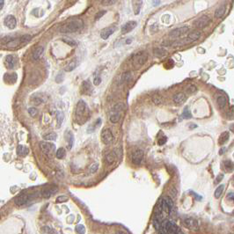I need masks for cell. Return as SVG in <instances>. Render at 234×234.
I'll return each instance as SVG.
<instances>
[{
  "mask_svg": "<svg viewBox=\"0 0 234 234\" xmlns=\"http://www.w3.org/2000/svg\"><path fill=\"white\" fill-rule=\"evenodd\" d=\"M189 30V28L188 26H181L178 28H175L173 30H172L169 34V35L172 38H177V37H181L182 35H186Z\"/></svg>",
  "mask_w": 234,
  "mask_h": 234,
  "instance_id": "8992f818",
  "label": "cell"
},
{
  "mask_svg": "<svg viewBox=\"0 0 234 234\" xmlns=\"http://www.w3.org/2000/svg\"><path fill=\"white\" fill-rule=\"evenodd\" d=\"M131 78V75L129 72H125L122 75V78H121V82L122 83H124L126 81H129V79Z\"/></svg>",
  "mask_w": 234,
  "mask_h": 234,
  "instance_id": "f35d334b",
  "label": "cell"
},
{
  "mask_svg": "<svg viewBox=\"0 0 234 234\" xmlns=\"http://www.w3.org/2000/svg\"><path fill=\"white\" fill-rule=\"evenodd\" d=\"M160 2H161V0H153V1H152V6H159L160 4Z\"/></svg>",
  "mask_w": 234,
  "mask_h": 234,
  "instance_id": "6f0895ef",
  "label": "cell"
},
{
  "mask_svg": "<svg viewBox=\"0 0 234 234\" xmlns=\"http://www.w3.org/2000/svg\"><path fill=\"white\" fill-rule=\"evenodd\" d=\"M123 107H124V106L123 103H118L113 107V111L114 112H121L123 109Z\"/></svg>",
  "mask_w": 234,
  "mask_h": 234,
  "instance_id": "ab89813d",
  "label": "cell"
},
{
  "mask_svg": "<svg viewBox=\"0 0 234 234\" xmlns=\"http://www.w3.org/2000/svg\"><path fill=\"white\" fill-rule=\"evenodd\" d=\"M158 231L159 233H165V234H176V233H182L180 228L175 224L172 221L168 219H165L162 221Z\"/></svg>",
  "mask_w": 234,
  "mask_h": 234,
  "instance_id": "7a4b0ae2",
  "label": "cell"
},
{
  "mask_svg": "<svg viewBox=\"0 0 234 234\" xmlns=\"http://www.w3.org/2000/svg\"><path fill=\"white\" fill-rule=\"evenodd\" d=\"M56 119H57V123H58L57 127L59 128L63 123V120H64V114L60 111H57L56 112Z\"/></svg>",
  "mask_w": 234,
  "mask_h": 234,
  "instance_id": "f546056e",
  "label": "cell"
},
{
  "mask_svg": "<svg viewBox=\"0 0 234 234\" xmlns=\"http://www.w3.org/2000/svg\"><path fill=\"white\" fill-rule=\"evenodd\" d=\"M190 195H194V196L195 197V199H196V200H198V201H199V200H201V198H202L201 196H200L199 195L195 194V192H190Z\"/></svg>",
  "mask_w": 234,
  "mask_h": 234,
  "instance_id": "db71d44e",
  "label": "cell"
},
{
  "mask_svg": "<svg viewBox=\"0 0 234 234\" xmlns=\"http://www.w3.org/2000/svg\"><path fill=\"white\" fill-rule=\"evenodd\" d=\"M64 42H65L67 44H69L71 46H75L76 45V42L74 41L71 40V39H64Z\"/></svg>",
  "mask_w": 234,
  "mask_h": 234,
  "instance_id": "f907efd6",
  "label": "cell"
},
{
  "mask_svg": "<svg viewBox=\"0 0 234 234\" xmlns=\"http://www.w3.org/2000/svg\"><path fill=\"white\" fill-rule=\"evenodd\" d=\"M98 168H99V164L94 163V164H93V165H91V167H90V172H91L92 173H93V172H95L98 170Z\"/></svg>",
  "mask_w": 234,
  "mask_h": 234,
  "instance_id": "7dc6e473",
  "label": "cell"
},
{
  "mask_svg": "<svg viewBox=\"0 0 234 234\" xmlns=\"http://www.w3.org/2000/svg\"><path fill=\"white\" fill-rule=\"evenodd\" d=\"M76 67H77V61H76V60H73V61H71V62L65 67V71H73Z\"/></svg>",
  "mask_w": 234,
  "mask_h": 234,
  "instance_id": "1f68e13d",
  "label": "cell"
},
{
  "mask_svg": "<svg viewBox=\"0 0 234 234\" xmlns=\"http://www.w3.org/2000/svg\"><path fill=\"white\" fill-rule=\"evenodd\" d=\"M83 88H84V93H88L91 91V85H90L89 82L84 81V82L83 83Z\"/></svg>",
  "mask_w": 234,
  "mask_h": 234,
  "instance_id": "74e56055",
  "label": "cell"
},
{
  "mask_svg": "<svg viewBox=\"0 0 234 234\" xmlns=\"http://www.w3.org/2000/svg\"><path fill=\"white\" fill-rule=\"evenodd\" d=\"M201 37V32L200 31H193L192 33H190L187 38L181 40V42H177L176 44L178 45H181V44H188L190 42H194L195 41H197L199 38Z\"/></svg>",
  "mask_w": 234,
  "mask_h": 234,
  "instance_id": "5b68a950",
  "label": "cell"
},
{
  "mask_svg": "<svg viewBox=\"0 0 234 234\" xmlns=\"http://www.w3.org/2000/svg\"><path fill=\"white\" fill-rule=\"evenodd\" d=\"M17 153L19 156L20 157H25L27 155L28 153V149L26 147V146H23V145H19L17 147Z\"/></svg>",
  "mask_w": 234,
  "mask_h": 234,
  "instance_id": "603a6c76",
  "label": "cell"
},
{
  "mask_svg": "<svg viewBox=\"0 0 234 234\" xmlns=\"http://www.w3.org/2000/svg\"><path fill=\"white\" fill-rule=\"evenodd\" d=\"M230 129H231V131H232V132L234 133V124H232V125L231 126V128H230Z\"/></svg>",
  "mask_w": 234,
  "mask_h": 234,
  "instance_id": "91938a15",
  "label": "cell"
},
{
  "mask_svg": "<svg viewBox=\"0 0 234 234\" xmlns=\"http://www.w3.org/2000/svg\"><path fill=\"white\" fill-rule=\"evenodd\" d=\"M217 104H218V107H220V108H224V107H225V105H226V98L224 97V96H219L218 98H217Z\"/></svg>",
  "mask_w": 234,
  "mask_h": 234,
  "instance_id": "83f0119b",
  "label": "cell"
},
{
  "mask_svg": "<svg viewBox=\"0 0 234 234\" xmlns=\"http://www.w3.org/2000/svg\"><path fill=\"white\" fill-rule=\"evenodd\" d=\"M4 5H5V0H0V10L3 9Z\"/></svg>",
  "mask_w": 234,
  "mask_h": 234,
  "instance_id": "680465c9",
  "label": "cell"
},
{
  "mask_svg": "<svg viewBox=\"0 0 234 234\" xmlns=\"http://www.w3.org/2000/svg\"><path fill=\"white\" fill-rule=\"evenodd\" d=\"M233 213H234V210H233Z\"/></svg>",
  "mask_w": 234,
  "mask_h": 234,
  "instance_id": "03108f58",
  "label": "cell"
},
{
  "mask_svg": "<svg viewBox=\"0 0 234 234\" xmlns=\"http://www.w3.org/2000/svg\"><path fill=\"white\" fill-rule=\"evenodd\" d=\"M86 112V105L85 102L84 100H79L78 103L77 104V107H76V116L78 117V119L80 120V118L82 116H84V114Z\"/></svg>",
  "mask_w": 234,
  "mask_h": 234,
  "instance_id": "8fae6325",
  "label": "cell"
},
{
  "mask_svg": "<svg viewBox=\"0 0 234 234\" xmlns=\"http://www.w3.org/2000/svg\"><path fill=\"white\" fill-rule=\"evenodd\" d=\"M189 127H190V128H195V127H196V125H190Z\"/></svg>",
  "mask_w": 234,
  "mask_h": 234,
  "instance_id": "be15d7a7",
  "label": "cell"
},
{
  "mask_svg": "<svg viewBox=\"0 0 234 234\" xmlns=\"http://www.w3.org/2000/svg\"><path fill=\"white\" fill-rule=\"evenodd\" d=\"M5 26L9 29H14L17 26V19L13 15H8L5 19Z\"/></svg>",
  "mask_w": 234,
  "mask_h": 234,
  "instance_id": "4fadbf2b",
  "label": "cell"
},
{
  "mask_svg": "<svg viewBox=\"0 0 234 234\" xmlns=\"http://www.w3.org/2000/svg\"><path fill=\"white\" fill-rule=\"evenodd\" d=\"M196 90H197V88H196L195 85L190 84L186 88V93H188V94H193V93H195L196 92Z\"/></svg>",
  "mask_w": 234,
  "mask_h": 234,
  "instance_id": "e575fe53",
  "label": "cell"
},
{
  "mask_svg": "<svg viewBox=\"0 0 234 234\" xmlns=\"http://www.w3.org/2000/svg\"><path fill=\"white\" fill-rule=\"evenodd\" d=\"M210 22V19L209 16L207 15H203L201 17H200L199 19H197L195 21V26L199 28V29H201V28H204L206 26H208Z\"/></svg>",
  "mask_w": 234,
  "mask_h": 234,
  "instance_id": "9c48e42d",
  "label": "cell"
},
{
  "mask_svg": "<svg viewBox=\"0 0 234 234\" xmlns=\"http://www.w3.org/2000/svg\"><path fill=\"white\" fill-rule=\"evenodd\" d=\"M224 169L228 172H232V170L234 169V165L231 161L230 160H225L224 162Z\"/></svg>",
  "mask_w": 234,
  "mask_h": 234,
  "instance_id": "4316f807",
  "label": "cell"
},
{
  "mask_svg": "<svg viewBox=\"0 0 234 234\" xmlns=\"http://www.w3.org/2000/svg\"><path fill=\"white\" fill-rule=\"evenodd\" d=\"M232 185H233V187H234V178H233V180H232Z\"/></svg>",
  "mask_w": 234,
  "mask_h": 234,
  "instance_id": "e7e4bbea",
  "label": "cell"
},
{
  "mask_svg": "<svg viewBox=\"0 0 234 234\" xmlns=\"http://www.w3.org/2000/svg\"><path fill=\"white\" fill-rule=\"evenodd\" d=\"M143 158V152L140 149H137V150H135L134 152L132 153L131 159L134 165H139L142 163Z\"/></svg>",
  "mask_w": 234,
  "mask_h": 234,
  "instance_id": "30bf717a",
  "label": "cell"
},
{
  "mask_svg": "<svg viewBox=\"0 0 234 234\" xmlns=\"http://www.w3.org/2000/svg\"><path fill=\"white\" fill-rule=\"evenodd\" d=\"M148 59V55L146 52L144 51H140L138 53H136L132 59V64L134 65V67L136 69H139L141 68L146 62H147Z\"/></svg>",
  "mask_w": 234,
  "mask_h": 234,
  "instance_id": "3957f363",
  "label": "cell"
},
{
  "mask_svg": "<svg viewBox=\"0 0 234 234\" xmlns=\"http://www.w3.org/2000/svg\"><path fill=\"white\" fill-rule=\"evenodd\" d=\"M225 10H226V8H225V6H224V5L219 6V7L216 10V12H215V17H216L217 19H220V18H222V17L224 15V13H225Z\"/></svg>",
  "mask_w": 234,
  "mask_h": 234,
  "instance_id": "d4e9b609",
  "label": "cell"
},
{
  "mask_svg": "<svg viewBox=\"0 0 234 234\" xmlns=\"http://www.w3.org/2000/svg\"><path fill=\"white\" fill-rule=\"evenodd\" d=\"M182 118L183 119H190L191 117H192V115H191V114H190V112L188 111V108H185V110L183 111V113H182Z\"/></svg>",
  "mask_w": 234,
  "mask_h": 234,
  "instance_id": "60d3db41",
  "label": "cell"
},
{
  "mask_svg": "<svg viewBox=\"0 0 234 234\" xmlns=\"http://www.w3.org/2000/svg\"><path fill=\"white\" fill-rule=\"evenodd\" d=\"M107 12L106 11H100V12H99L97 14H96V16H95V20H97V19H100L105 13H106Z\"/></svg>",
  "mask_w": 234,
  "mask_h": 234,
  "instance_id": "681fc988",
  "label": "cell"
},
{
  "mask_svg": "<svg viewBox=\"0 0 234 234\" xmlns=\"http://www.w3.org/2000/svg\"><path fill=\"white\" fill-rule=\"evenodd\" d=\"M31 39H32V36H31L30 35H22V36L19 38V40H20V44H25V43H26V42H30Z\"/></svg>",
  "mask_w": 234,
  "mask_h": 234,
  "instance_id": "4dcf8cb0",
  "label": "cell"
},
{
  "mask_svg": "<svg viewBox=\"0 0 234 234\" xmlns=\"http://www.w3.org/2000/svg\"><path fill=\"white\" fill-rule=\"evenodd\" d=\"M57 190V188L55 187H50V188H46L42 191V196L44 198H48L51 195H53L55 191Z\"/></svg>",
  "mask_w": 234,
  "mask_h": 234,
  "instance_id": "e0dca14e",
  "label": "cell"
},
{
  "mask_svg": "<svg viewBox=\"0 0 234 234\" xmlns=\"http://www.w3.org/2000/svg\"><path fill=\"white\" fill-rule=\"evenodd\" d=\"M32 195H28V194H21L19 195H18L15 199H14V203L18 206H22L25 205L26 203H27L29 201H30Z\"/></svg>",
  "mask_w": 234,
  "mask_h": 234,
  "instance_id": "52a82bcc",
  "label": "cell"
},
{
  "mask_svg": "<svg viewBox=\"0 0 234 234\" xmlns=\"http://www.w3.org/2000/svg\"><path fill=\"white\" fill-rule=\"evenodd\" d=\"M114 31H115V27H114V26L107 27L100 32V37L103 40H107L110 37V35H112L114 34Z\"/></svg>",
  "mask_w": 234,
  "mask_h": 234,
  "instance_id": "2e32d148",
  "label": "cell"
},
{
  "mask_svg": "<svg viewBox=\"0 0 234 234\" xmlns=\"http://www.w3.org/2000/svg\"><path fill=\"white\" fill-rule=\"evenodd\" d=\"M106 159H107V161L108 164L114 163V161L115 159V154H114V152H110L109 154H107V157H106Z\"/></svg>",
  "mask_w": 234,
  "mask_h": 234,
  "instance_id": "8d00e7d4",
  "label": "cell"
},
{
  "mask_svg": "<svg viewBox=\"0 0 234 234\" xmlns=\"http://www.w3.org/2000/svg\"><path fill=\"white\" fill-rule=\"evenodd\" d=\"M5 63H6V66L8 68V69H13L16 65V63H17V59L16 57L12 55H6V60H5Z\"/></svg>",
  "mask_w": 234,
  "mask_h": 234,
  "instance_id": "5bb4252c",
  "label": "cell"
},
{
  "mask_svg": "<svg viewBox=\"0 0 234 234\" xmlns=\"http://www.w3.org/2000/svg\"><path fill=\"white\" fill-rule=\"evenodd\" d=\"M75 231H76V232H78V233H84L85 229H84V225H82V224H78V225L76 226Z\"/></svg>",
  "mask_w": 234,
  "mask_h": 234,
  "instance_id": "7bdbcfd3",
  "label": "cell"
},
{
  "mask_svg": "<svg viewBox=\"0 0 234 234\" xmlns=\"http://www.w3.org/2000/svg\"><path fill=\"white\" fill-rule=\"evenodd\" d=\"M43 138L46 141H55L56 139V134L55 133H49L43 136Z\"/></svg>",
  "mask_w": 234,
  "mask_h": 234,
  "instance_id": "d590c367",
  "label": "cell"
},
{
  "mask_svg": "<svg viewBox=\"0 0 234 234\" xmlns=\"http://www.w3.org/2000/svg\"><path fill=\"white\" fill-rule=\"evenodd\" d=\"M65 138H66V141H67V143H68V149L71 150L73 146V143H74V136H73V134L71 132V131H67L65 133Z\"/></svg>",
  "mask_w": 234,
  "mask_h": 234,
  "instance_id": "ffe728a7",
  "label": "cell"
},
{
  "mask_svg": "<svg viewBox=\"0 0 234 234\" xmlns=\"http://www.w3.org/2000/svg\"><path fill=\"white\" fill-rule=\"evenodd\" d=\"M223 178H224V174L223 173H221V174H218L217 175V180L215 181V184H217V183H219L222 180H223Z\"/></svg>",
  "mask_w": 234,
  "mask_h": 234,
  "instance_id": "816d5d0a",
  "label": "cell"
},
{
  "mask_svg": "<svg viewBox=\"0 0 234 234\" xmlns=\"http://www.w3.org/2000/svg\"><path fill=\"white\" fill-rule=\"evenodd\" d=\"M43 51H44V48H43L42 46H39V47H37V48L35 49V51L33 52V58H34V59H35V60H38L39 58L42 56Z\"/></svg>",
  "mask_w": 234,
  "mask_h": 234,
  "instance_id": "7402d4cb",
  "label": "cell"
},
{
  "mask_svg": "<svg viewBox=\"0 0 234 234\" xmlns=\"http://www.w3.org/2000/svg\"><path fill=\"white\" fill-rule=\"evenodd\" d=\"M83 26H84V22L82 19H71V20L65 22L60 27V32L64 33V34L75 33L77 31H79Z\"/></svg>",
  "mask_w": 234,
  "mask_h": 234,
  "instance_id": "6da1fadb",
  "label": "cell"
},
{
  "mask_svg": "<svg viewBox=\"0 0 234 234\" xmlns=\"http://www.w3.org/2000/svg\"><path fill=\"white\" fill-rule=\"evenodd\" d=\"M153 101H154L156 104H160L161 101H162V99H161L158 94H156V95L153 96Z\"/></svg>",
  "mask_w": 234,
  "mask_h": 234,
  "instance_id": "c3c4849f",
  "label": "cell"
},
{
  "mask_svg": "<svg viewBox=\"0 0 234 234\" xmlns=\"http://www.w3.org/2000/svg\"><path fill=\"white\" fill-rule=\"evenodd\" d=\"M229 137H230V134H229V132H227V131L223 132V133L220 135L219 138H218V143H219V144H224V143L229 140Z\"/></svg>",
  "mask_w": 234,
  "mask_h": 234,
  "instance_id": "cb8c5ba5",
  "label": "cell"
},
{
  "mask_svg": "<svg viewBox=\"0 0 234 234\" xmlns=\"http://www.w3.org/2000/svg\"><path fill=\"white\" fill-rule=\"evenodd\" d=\"M28 113H29V114H30L31 116H35V115H37V114H38V110H37V108H35V107H30L28 109Z\"/></svg>",
  "mask_w": 234,
  "mask_h": 234,
  "instance_id": "ee69618b",
  "label": "cell"
},
{
  "mask_svg": "<svg viewBox=\"0 0 234 234\" xmlns=\"http://www.w3.org/2000/svg\"><path fill=\"white\" fill-rule=\"evenodd\" d=\"M224 185H220L215 191V197L216 198H219L222 194H223V191H224Z\"/></svg>",
  "mask_w": 234,
  "mask_h": 234,
  "instance_id": "836d02e7",
  "label": "cell"
},
{
  "mask_svg": "<svg viewBox=\"0 0 234 234\" xmlns=\"http://www.w3.org/2000/svg\"><path fill=\"white\" fill-rule=\"evenodd\" d=\"M227 199L232 200L233 202H234V193H229V194L227 195Z\"/></svg>",
  "mask_w": 234,
  "mask_h": 234,
  "instance_id": "11a10c76",
  "label": "cell"
},
{
  "mask_svg": "<svg viewBox=\"0 0 234 234\" xmlns=\"http://www.w3.org/2000/svg\"><path fill=\"white\" fill-rule=\"evenodd\" d=\"M42 231L43 233H55V232H56L55 230H53V229H52L51 227H49V226H44V227L42 228Z\"/></svg>",
  "mask_w": 234,
  "mask_h": 234,
  "instance_id": "b9f144b4",
  "label": "cell"
},
{
  "mask_svg": "<svg viewBox=\"0 0 234 234\" xmlns=\"http://www.w3.org/2000/svg\"><path fill=\"white\" fill-rule=\"evenodd\" d=\"M186 100V96L183 93H178L173 96V101L178 104V105H181Z\"/></svg>",
  "mask_w": 234,
  "mask_h": 234,
  "instance_id": "d6986e66",
  "label": "cell"
},
{
  "mask_svg": "<svg viewBox=\"0 0 234 234\" xmlns=\"http://www.w3.org/2000/svg\"><path fill=\"white\" fill-rule=\"evenodd\" d=\"M120 119H121V112H114L113 111V113L110 115V118H109L110 122L112 123H117L120 121Z\"/></svg>",
  "mask_w": 234,
  "mask_h": 234,
  "instance_id": "44dd1931",
  "label": "cell"
},
{
  "mask_svg": "<svg viewBox=\"0 0 234 234\" xmlns=\"http://www.w3.org/2000/svg\"><path fill=\"white\" fill-rule=\"evenodd\" d=\"M165 142H166V137H163L161 139H159V144H160V145L164 144Z\"/></svg>",
  "mask_w": 234,
  "mask_h": 234,
  "instance_id": "9f6ffc18",
  "label": "cell"
},
{
  "mask_svg": "<svg viewBox=\"0 0 234 234\" xmlns=\"http://www.w3.org/2000/svg\"><path fill=\"white\" fill-rule=\"evenodd\" d=\"M136 26H137V22L136 21H135V20L128 21L127 23H125L122 26V34L125 35V34H128V33L131 32Z\"/></svg>",
  "mask_w": 234,
  "mask_h": 234,
  "instance_id": "7c38bea8",
  "label": "cell"
},
{
  "mask_svg": "<svg viewBox=\"0 0 234 234\" xmlns=\"http://www.w3.org/2000/svg\"><path fill=\"white\" fill-rule=\"evenodd\" d=\"M132 6L134 13L136 15H138L143 6V0H132Z\"/></svg>",
  "mask_w": 234,
  "mask_h": 234,
  "instance_id": "ac0fdd59",
  "label": "cell"
},
{
  "mask_svg": "<svg viewBox=\"0 0 234 234\" xmlns=\"http://www.w3.org/2000/svg\"><path fill=\"white\" fill-rule=\"evenodd\" d=\"M40 147L42 149V151L43 152V153H45L47 156H49V157H51L55 151V145L54 143H48V142H41Z\"/></svg>",
  "mask_w": 234,
  "mask_h": 234,
  "instance_id": "277c9868",
  "label": "cell"
},
{
  "mask_svg": "<svg viewBox=\"0 0 234 234\" xmlns=\"http://www.w3.org/2000/svg\"><path fill=\"white\" fill-rule=\"evenodd\" d=\"M164 201H165V203L167 204V206L169 207V209H170V210L171 211H172V210H173V207H174V204H173V201H172V200L170 198V197H168V196H165L164 198Z\"/></svg>",
  "mask_w": 234,
  "mask_h": 234,
  "instance_id": "f1b7e54d",
  "label": "cell"
},
{
  "mask_svg": "<svg viewBox=\"0 0 234 234\" xmlns=\"http://www.w3.org/2000/svg\"><path fill=\"white\" fill-rule=\"evenodd\" d=\"M116 2V0H103L102 5L104 6H112Z\"/></svg>",
  "mask_w": 234,
  "mask_h": 234,
  "instance_id": "bcb514c9",
  "label": "cell"
},
{
  "mask_svg": "<svg viewBox=\"0 0 234 234\" xmlns=\"http://www.w3.org/2000/svg\"><path fill=\"white\" fill-rule=\"evenodd\" d=\"M69 200V198L66 195H60L56 198V202H64L67 201Z\"/></svg>",
  "mask_w": 234,
  "mask_h": 234,
  "instance_id": "f6af8a7d",
  "label": "cell"
},
{
  "mask_svg": "<svg viewBox=\"0 0 234 234\" xmlns=\"http://www.w3.org/2000/svg\"><path fill=\"white\" fill-rule=\"evenodd\" d=\"M101 140L105 144H109L114 140V135L109 129H104L101 132Z\"/></svg>",
  "mask_w": 234,
  "mask_h": 234,
  "instance_id": "ba28073f",
  "label": "cell"
},
{
  "mask_svg": "<svg viewBox=\"0 0 234 234\" xmlns=\"http://www.w3.org/2000/svg\"><path fill=\"white\" fill-rule=\"evenodd\" d=\"M154 53L159 57H163V56L166 55V54H167V52L165 49H163V48H156L154 50Z\"/></svg>",
  "mask_w": 234,
  "mask_h": 234,
  "instance_id": "d6a6232c",
  "label": "cell"
},
{
  "mask_svg": "<svg viewBox=\"0 0 234 234\" xmlns=\"http://www.w3.org/2000/svg\"><path fill=\"white\" fill-rule=\"evenodd\" d=\"M100 83H101V78H100V77H96V78H94L93 84H94L95 85H99Z\"/></svg>",
  "mask_w": 234,
  "mask_h": 234,
  "instance_id": "f5cc1de1",
  "label": "cell"
},
{
  "mask_svg": "<svg viewBox=\"0 0 234 234\" xmlns=\"http://www.w3.org/2000/svg\"><path fill=\"white\" fill-rule=\"evenodd\" d=\"M65 156H66V151L64 148H59L55 152V157L58 159H63L65 158Z\"/></svg>",
  "mask_w": 234,
  "mask_h": 234,
  "instance_id": "484cf974",
  "label": "cell"
},
{
  "mask_svg": "<svg viewBox=\"0 0 234 234\" xmlns=\"http://www.w3.org/2000/svg\"><path fill=\"white\" fill-rule=\"evenodd\" d=\"M224 148H223V149L221 150V152H219V154H220V155H222V154L224 153Z\"/></svg>",
  "mask_w": 234,
  "mask_h": 234,
  "instance_id": "94428289",
  "label": "cell"
},
{
  "mask_svg": "<svg viewBox=\"0 0 234 234\" xmlns=\"http://www.w3.org/2000/svg\"><path fill=\"white\" fill-rule=\"evenodd\" d=\"M130 42H131V40H127V42H126L127 44H129Z\"/></svg>",
  "mask_w": 234,
  "mask_h": 234,
  "instance_id": "6125c7cd",
  "label": "cell"
},
{
  "mask_svg": "<svg viewBox=\"0 0 234 234\" xmlns=\"http://www.w3.org/2000/svg\"><path fill=\"white\" fill-rule=\"evenodd\" d=\"M184 224L186 227H188V229L190 230H194V231H197L198 228H199V225H198V223L196 220L193 219V218H187L185 221H184Z\"/></svg>",
  "mask_w": 234,
  "mask_h": 234,
  "instance_id": "9a60e30c",
  "label": "cell"
}]
</instances>
